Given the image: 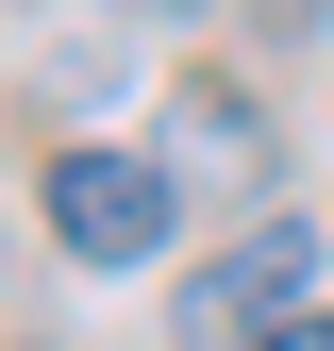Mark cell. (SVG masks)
I'll use <instances>...</instances> for the list:
<instances>
[{
	"label": "cell",
	"mask_w": 334,
	"mask_h": 351,
	"mask_svg": "<svg viewBox=\"0 0 334 351\" xmlns=\"http://www.w3.org/2000/svg\"><path fill=\"white\" fill-rule=\"evenodd\" d=\"M301 268H318V234H284V217H250V234L218 251V268L184 285V335H201V351H234V335L301 318Z\"/></svg>",
	"instance_id": "obj_2"
},
{
	"label": "cell",
	"mask_w": 334,
	"mask_h": 351,
	"mask_svg": "<svg viewBox=\"0 0 334 351\" xmlns=\"http://www.w3.org/2000/svg\"><path fill=\"white\" fill-rule=\"evenodd\" d=\"M250 351H334V318H268V335H250Z\"/></svg>",
	"instance_id": "obj_5"
},
{
	"label": "cell",
	"mask_w": 334,
	"mask_h": 351,
	"mask_svg": "<svg viewBox=\"0 0 334 351\" xmlns=\"http://www.w3.org/2000/svg\"><path fill=\"white\" fill-rule=\"evenodd\" d=\"M234 17H268V34H334V0H234Z\"/></svg>",
	"instance_id": "obj_4"
},
{
	"label": "cell",
	"mask_w": 334,
	"mask_h": 351,
	"mask_svg": "<svg viewBox=\"0 0 334 351\" xmlns=\"http://www.w3.org/2000/svg\"><path fill=\"white\" fill-rule=\"evenodd\" d=\"M167 134H184V167H218V184H268V101L250 84H184Z\"/></svg>",
	"instance_id": "obj_3"
},
{
	"label": "cell",
	"mask_w": 334,
	"mask_h": 351,
	"mask_svg": "<svg viewBox=\"0 0 334 351\" xmlns=\"http://www.w3.org/2000/svg\"><path fill=\"white\" fill-rule=\"evenodd\" d=\"M134 17H201V0H134Z\"/></svg>",
	"instance_id": "obj_6"
},
{
	"label": "cell",
	"mask_w": 334,
	"mask_h": 351,
	"mask_svg": "<svg viewBox=\"0 0 334 351\" xmlns=\"http://www.w3.org/2000/svg\"><path fill=\"white\" fill-rule=\"evenodd\" d=\"M51 234H67V268H151L167 251V167L151 151H51Z\"/></svg>",
	"instance_id": "obj_1"
}]
</instances>
